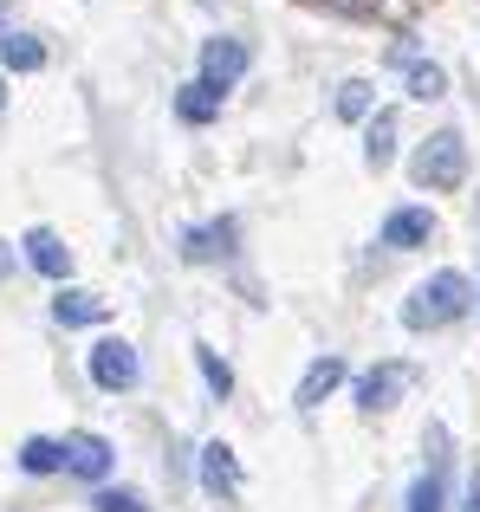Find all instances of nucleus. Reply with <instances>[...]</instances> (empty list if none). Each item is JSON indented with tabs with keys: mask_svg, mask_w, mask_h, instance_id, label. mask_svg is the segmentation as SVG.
<instances>
[{
	"mask_svg": "<svg viewBox=\"0 0 480 512\" xmlns=\"http://www.w3.org/2000/svg\"><path fill=\"white\" fill-rule=\"evenodd\" d=\"M442 474H448V428L435 422L429 428V474L416 480V487H409V512H442Z\"/></svg>",
	"mask_w": 480,
	"mask_h": 512,
	"instance_id": "nucleus-4",
	"label": "nucleus"
},
{
	"mask_svg": "<svg viewBox=\"0 0 480 512\" xmlns=\"http://www.w3.org/2000/svg\"><path fill=\"white\" fill-rule=\"evenodd\" d=\"M461 312H468V279L461 273H435V279H422V286L409 292L403 325L409 331H442V325H455Z\"/></svg>",
	"mask_w": 480,
	"mask_h": 512,
	"instance_id": "nucleus-1",
	"label": "nucleus"
},
{
	"mask_svg": "<svg viewBox=\"0 0 480 512\" xmlns=\"http://www.w3.org/2000/svg\"><path fill=\"white\" fill-rule=\"evenodd\" d=\"M442 91H448V72H442V65H429V59L409 65V98L429 104V98H442Z\"/></svg>",
	"mask_w": 480,
	"mask_h": 512,
	"instance_id": "nucleus-18",
	"label": "nucleus"
},
{
	"mask_svg": "<svg viewBox=\"0 0 480 512\" xmlns=\"http://www.w3.org/2000/svg\"><path fill=\"white\" fill-rule=\"evenodd\" d=\"M461 512H480V467L468 474V500H461Z\"/></svg>",
	"mask_w": 480,
	"mask_h": 512,
	"instance_id": "nucleus-22",
	"label": "nucleus"
},
{
	"mask_svg": "<svg viewBox=\"0 0 480 512\" xmlns=\"http://www.w3.org/2000/svg\"><path fill=\"white\" fill-rule=\"evenodd\" d=\"M409 383V363H377V370L364 376V383H357V409L364 415H377V409H390L396 402V389Z\"/></svg>",
	"mask_w": 480,
	"mask_h": 512,
	"instance_id": "nucleus-8",
	"label": "nucleus"
},
{
	"mask_svg": "<svg viewBox=\"0 0 480 512\" xmlns=\"http://www.w3.org/2000/svg\"><path fill=\"white\" fill-rule=\"evenodd\" d=\"M240 72H247V46H240V39H208L202 46V85L234 91Z\"/></svg>",
	"mask_w": 480,
	"mask_h": 512,
	"instance_id": "nucleus-5",
	"label": "nucleus"
},
{
	"mask_svg": "<svg viewBox=\"0 0 480 512\" xmlns=\"http://www.w3.org/2000/svg\"><path fill=\"white\" fill-rule=\"evenodd\" d=\"M215 111H221V91L215 85H202V78H195V85H182V98H176V117H182V124H208Z\"/></svg>",
	"mask_w": 480,
	"mask_h": 512,
	"instance_id": "nucleus-16",
	"label": "nucleus"
},
{
	"mask_svg": "<svg viewBox=\"0 0 480 512\" xmlns=\"http://www.w3.org/2000/svg\"><path fill=\"white\" fill-rule=\"evenodd\" d=\"M390 156H396V111H377V117H370V130H364V163L370 169H390Z\"/></svg>",
	"mask_w": 480,
	"mask_h": 512,
	"instance_id": "nucleus-14",
	"label": "nucleus"
},
{
	"mask_svg": "<svg viewBox=\"0 0 480 512\" xmlns=\"http://www.w3.org/2000/svg\"><path fill=\"white\" fill-rule=\"evenodd\" d=\"M234 253V221H208V227H189L182 234V260H228Z\"/></svg>",
	"mask_w": 480,
	"mask_h": 512,
	"instance_id": "nucleus-10",
	"label": "nucleus"
},
{
	"mask_svg": "<svg viewBox=\"0 0 480 512\" xmlns=\"http://www.w3.org/2000/svg\"><path fill=\"white\" fill-rule=\"evenodd\" d=\"M91 506H98V512H150V506H143V493H130V487H104Z\"/></svg>",
	"mask_w": 480,
	"mask_h": 512,
	"instance_id": "nucleus-21",
	"label": "nucleus"
},
{
	"mask_svg": "<svg viewBox=\"0 0 480 512\" xmlns=\"http://www.w3.org/2000/svg\"><path fill=\"white\" fill-rule=\"evenodd\" d=\"M409 175H416V188H455L461 175H468V143H461V130H435L416 150Z\"/></svg>",
	"mask_w": 480,
	"mask_h": 512,
	"instance_id": "nucleus-2",
	"label": "nucleus"
},
{
	"mask_svg": "<svg viewBox=\"0 0 480 512\" xmlns=\"http://www.w3.org/2000/svg\"><path fill=\"white\" fill-rule=\"evenodd\" d=\"M20 467H26V474H52V467H65V441H46V435L20 441Z\"/></svg>",
	"mask_w": 480,
	"mask_h": 512,
	"instance_id": "nucleus-17",
	"label": "nucleus"
},
{
	"mask_svg": "<svg viewBox=\"0 0 480 512\" xmlns=\"http://www.w3.org/2000/svg\"><path fill=\"white\" fill-rule=\"evenodd\" d=\"M0 59H7V72H39V65H46V46H39L33 33H0Z\"/></svg>",
	"mask_w": 480,
	"mask_h": 512,
	"instance_id": "nucleus-15",
	"label": "nucleus"
},
{
	"mask_svg": "<svg viewBox=\"0 0 480 512\" xmlns=\"http://www.w3.org/2000/svg\"><path fill=\"white\" fill-rule=\"evenodd\" d=\"M52 318H59V325H98V318H104V299H98V292H78V286H59Z\"/></svg>",
	"mask_w": 480,
	"mask_h": 512,
	"instance_id": "nucleus-13",
	"label": "nucleus"
},
{
	"mask_svg": "<svg viewBox=\"0 0 480 512\" xmlns=\"http://www.w3.org/2000/svg\"><path fill=\"white\" fill-rule=\"evenodd\" d=\"M137 376H143V363H137V350H130L124 338L91 344V383L98 389H137Z\"/></svg>",
	"mask_w": 480,
	"mask_h": 512,
	"instance_id": "nucleus-3",
	"label": "nucleus"
},
{
	"mask_svg": "<svg viewBox=\"0 0 480 512\" xmlns=\"http://www.w3.org/2000/svg\"><path fill=\"white\" fill-rule=\"evenodd\" d=\"M20 247H26V260H33L46 279H65V273H72V247H65V240L52 234V227H33V234H26Z\"/></svg>",
	"mask_w": 480,
	"mask_h": 512,
	"instance_id": "nucleus-11",
	"label": "nucleus"
},
{
	"mask_svg": "<svg viewBox=\"0 0 480 512\" xmlns=\"http://www.w3.org/2000/svg\"><path fill=\"white\" fill-rule=\"evenodd\" d=\"M338 383H344V357H318L312 370L299 376V396H292V402H299V409H318V402H325Z\"/></svg>",
	"mask_w": 480,
	"mask_h": 512,
	"instance_id": "nucleus-12",
	"label": "nucleus"
},
{
	"mask_svg": "<svg viewBox=\"0 0 480 512\" xmlns=\"http://www.w3.org/2000/svg\"><path fill=\"white\" fill-rule=\"evenodd\" d=\"M65 474H78V480H104L111 474V441L104 435H65Z\"/></svg>",
	"mask_w": 480,
	"mask_h": 512,
	"instance_id": "nucleus-6",
	"label": "nucleus"
},
{
	"mask_svg": "<svg viewBox=\"0 0 480 512\" xmlns=\"http://www.w3.org/2000/svg\"><path fill=\"white\" fill-rule=\"evenodd\" d=\"M0 104H7V91H0Z\"/></svg>",
	"mask_w": 480,
	"mask_h": 512,
	"instance_id": "nucleus-24",
	"label": "nucleus"
},
{
	"mask_svg": "<svg viewBox=\"0 0 480 512\" xmlns=\"http://www.w3.org/2000/svg\"><path fill=\"white\" fill-rule=\"evenodd\" d=\"M338 117H370V78H351V85H338Z\"/></svg>",
	"mask_w": 480,
	"mask_h": 512,
	"instance_id": "nucleus-20",
	"label": "nucleus"
},
{
	"mask_svg": "<svg viewBox=\"0 0 480 512\" xmlns=\"http://www.w3.org/2000/svg\"><path fill=\"white\" fill-rule=\"evenodd\" d=\"M7 279H13V247L0 240V286H7Z\"/></svg>",
	"mask_w": 480,
	"mask_h": 512,
	"instance_id": "nucleus-23",
	"label": "nucleus"
},
{
	"mask_svg": "<svg viewBox=\"0 0 480 512\" xmlns=\"http://www.w3.org/2000/svg\"><path fill=\"white\" fill-rule=\"evenodd\" d=\"M429 240H435V214L429 208H396L390 221H383V247H396V253L403 247H429Z\"/></svg>",
	"mask_w": 480,
	"mask_h": 512,
	"instance_id": "nucleus-7",
	"label": "nucleus"
},
{
	"mask_svg": "<svg viewBox=\"0 0 480 512\" xmlns=\"http://www.w3.org/2000/svg\"><path fill=\"white\" fill-rule=\"evenodd\" d=\"M202 487L215 493V500H228V493H240V461L228 441H208L202 448Z\"/></svg>",
	"mask_w": 480,
	"mask_h": 512,
	"instance_id": "nucleus-9",
	"label": "nucleus"
},
{
	"mask_svg": "<svg viewBox=\"0 0 480 512\" xmlns=\"http://www.w3.org/2000/svg\"><path fill=\"white\" fill-rule=\"evenodd\" d=\"M0 7H7V0H0Z\"/></svg>",
	"mask_w": 480,
	"mask_h": 512,
	"instance_id": "nucleus-25",
	"label": "nucleus"
},
{
	"mask_svg": "<svg viewBox=\"0 0 480 512\" xmlns=\"http://www.w3.org/2000/svg\"><path fill=\"white\" fill-rule=\"evenodd\" d=\"M195 363H202V383L215 389V396H228V389H234V370H228V363H221L208 344H195Z\"/></svg>",
	"mask_w": 480,
	"mask_h": 512,
	"instance_id": "nucleus-19",
	"label": "nucleus"
}]
</instances>
